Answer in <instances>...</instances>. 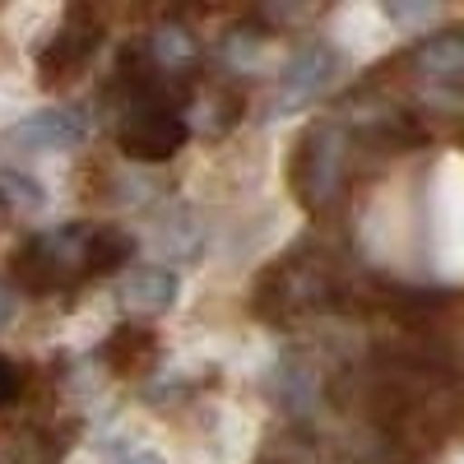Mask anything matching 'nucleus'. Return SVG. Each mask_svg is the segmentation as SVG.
Instances as JSON below:
<instances>
[{
    "label": "nucleus",
    "instance_id": "obj_15",
    "mask_svg": "<svg viewBox=\"0 0 464 464\" xmlns=\"http://www.w3.org/2000/svg\"><path fill=\"white\" fill-rule=\"evenodd\" d=\"M19 385H24V372H19L5 353H0V409H5V404L19 395Z\"/></svg>",
    "mask_w": 464,
    "mask_h": 464
},
{
    "label": "nucleus",
    "instance_id": "obj_5",
    "mask_svg": "<svg viewBox=\"0 0 464 464\" xmlns=\"http://www.w3.org/2000/svg\"><path fill=\"white\" fill-rule=\"evenodd\" d=\"M98 43H102L98 14L84 10V5L65 10V19L56 24V33L47 37V47L37 52V74H43V84H65V80H74V74L93 61Z\"/></svg>",
    "mask_w": 464,
    "mask_h": 464
},
{
    "label": "nucleus",
    "instance_id": "obj_1",
    "mask_svg": "<svg viewBox=\"0 0 464 464\" xmlns=\"http://www.w3.org/2000/svg\"><path fill=\"white\" fill-rule=\"evenodd\" d=\"M10 275L33 297L65 293L74 284H84L89 279V223H65L56 232L28 237L10 260Z\"/></svg>",
    "mask_w": 464,
    "mask_h": 464
},
{
    "label": "nucleus",
    "instance_id": "obj_6",
    "mask_svg": "<svg viewBox=\"0 0 464 464\" xmlns=\"http://www.w3.org/2000/svg\"><path fill=\"white\" fill-rule=\"evenodd\" d=\"M89 130H93V116L84 107H47V111H33L24 121H14L0 135V149H14V153L74 149V144L89 140Z\"/></svg>",
    "mask_w": 464,
    "mask_h": 464
},
{
    "label": "nucleus",
    "instance_id": "obj_17",
    "mask_svg": "<svg viewBox=\"0 0 464 464\" xmlns=\"http://www.w3.org/2000/svg\"><path fill=\"white\" fill-rule=\"evenodd\" d=\"M10 316H14V297H10L5 288H0V325H5Z\"/></svg>",
    "mask_w": 464,
    "mask_h": 464
},
{
    "label": "nucleus",
    "instance_id": "obj_14",
    "mask_svg": "<svg viewBox=\"0 0 464 464\" xmlns=\"http://www.w3.org/2000/svg\"><path fill=\"white\" fill-rule=\"evenodd\" d=\"M385 19H395V24H404V28H413V24H432L437 19V5H385Z\"/></svg>",
    "mask_w": 464,
    "mask_h": 464
},
{
    "label": "nucleus",
    "instance_id": "obj_4",
    "mask_svg": "<svg viewBox=\"0 0 464 464\" xmlns=\"http://www.w3.org/2000/svg\"><path fill=\"white\" fill-rule=\"evenodd\" d=\"M334 80H339V52L330 43H321V37L316 43H302L279 74V89L269 98V116H293L302 107H312Z\"/></svg>",
    "mask_w": 464,
    "mask_h": 464
},
{
    "label": "nucleus",
    "instance_id": "obj_18",
    "mask_svg": "<svg viewBox=\"0 0 464 464\" xmlns=\"http://www.w3.org/2000/svg\"><path fill=\"white\" fill-rule=\"evenodd\" d=\"M0 464H10V459H5V455H0Z\"/></svg>",
    "mask_w": 464,
    "mask_h": 464
},
{
    "label": "nucleus",
    "instance_id": "obj_10",
    "mask_svg": "<svg viewBox=\"0 0 464 464\" xmlns=\"http://www.w3.org/2000/svg\"><path fill=\"white\" fill-rule=\"evenodd\" d=\"M153 358H159V339H153V330H144V325H116L111 339L102 343V362L111 372H121V376L144 372Z\"/></svg>",
    "mask_w": 464,
    "mask_h": 464
},
{
    "label": "nucleus",
    "instance_id": "obj_9",
    "mask_svg": "<svg viewBox=\"0 0 464 464\" xmlns=\"http://www.w3.org/2000/svg\"><path fill=\"white\" fill-rule=\"evenodd\" d=\"M144 52H149V61L159 65L163 74H190V65H196V56H200V43H196V33H190V28L163 24V28H153L144 37Z\"/></svg>",
    "mask_w": 464,
    "mask_h": 464
},
{
    "label": "nucleus",
    "instance_id": "obj_16",
    "mask_svg": "<svg viewBox=\"0 0 464 464\" xmlns=\"http://www.w3.org/2000/svg\"><path fill=\"white\" fill-rule=\"evenodd\" d=\"M121 464H168V459H159L153 450H135V455H126Z\"/></svg>",
    "mask_w": 464,
    "mask_h": 464
},
{
    "label": "nucleus",
    "instance_id": "obj_11",
    "mask_svg": "<svg viewBox=\"0 0 464 464\" xmlns=\"http://www.w3.org/2000/svg\"><path fill=\"white\" fill-rule=\"evenodd\" d=\"M413 65L422 74H432V80H459L464 84V33H441V37L418 43Z\"/></svg>",
    "mask_w": 464,
    "mask_h": 464
},
{
    "label": "nucleus",
    "instance_id": "obj_12",
    "mask_svg": "<svg viewBox=\"0 0 464 464\" xmlns=\"http://www.w3.org/2000/svg\"><path fill=\"white\" fill-rule=\"evenodd\" d=\"M135 256V237L121 227H89V279L116 275Z\"/></svg>",
    "mask_w": 464,
    "mask_h": 464
},
{
    "label": "nucleus",
    "instance_id": "obj_2",
    "mask_svg": "<svg viewBox=\"0 0 464 464\" xmlns=\"http://www.w3.org/2000/svg\"><path fill=\"white\" fill-rule=\"evenodd\" d=\"M348 163H353V130L334 116L316 121L297 140L293 153V196L302 200V209H330L343 196V181H348Z\"/></svg>",
    "mask_w": 464,
    "mask_h": 464
},
{
    "label": "nucleus",
    "instance_id": "obj_7",
    "mask_svg": "<svg viewBox=\"0 0 464 464\" xmlns=\"http://www.w3.org/2000/svg\"><path fill=\"white\" fill-rule=\"evenodd\" d=\"M177 293H181V279L172 275L168 265H135V269H126V279H121V306L135 312V316L172 312Z\"/></svg>",
    "mask_w": 464,
    "mask_h": 464
},
{
    "label": "nucleus",
    "instance_id": "obj_13",
    "mask_svg": "<svg viewBox=\"0 0 464 464\" xmlns=\"http://www.w3.org/2000/svg\"><path fill=\"white\" fill-rule=\"evenodd\" d=\"M265 43H269V33L265 28H232L227 37H223V47H218V56H223V65L227 70H251L256 61H260V52H265Z\"/></svg>",
    "mask_w": 464,
    "mask_h": 464
},
{
    "label": "nucleus",
    "instance_id": "obj_3",
    "mask_svg": "<svg viewBox=\"0 0 464 464\" xmlns=\"http://www.w3.org/2000/svg\"><path fill=\"white\" fill-rule=\"evenodd\" d=\"M334 297H339V284H334L325 260L288 256L256 284V316L279 325V321H297V316L321 312V306H330Z\"/></svg>",
    "mask_w": 464,
    "mask_h": 464
},
{
    "label": "nucleus",
    "instance_id": "obj_19",
    "mask_svg": "<svg viewBox=\"0 0 464 464\" xmlns=\"http://www.w3.org/2000/svg\"><path fill=\"white\" fill-rule=\"evenodd\" d=\"M265 464H275V459H265ZM279 464H284V459H279Z\"/></svg>",
    "mask_w": 464,
    "mask_h": 464
},
{
    "label": "nucleus",
    "instance_id": "obj_8",
    "mask_svg": "<svg viewBox=\"0 0 464 464\" xmlns=\"http://www.w3.org/2000/svg\"><path fill=\"white\" fill-rule=\"evenodd\" d=\"M269 395H275L293 418H306V413L316 409V400H321V381H316V372H312V362H306V358L284 353L275 362V376H269Z\"/></svg>",
    "mask_w": 464,
    "mask_h": 464
}]
</instances>
